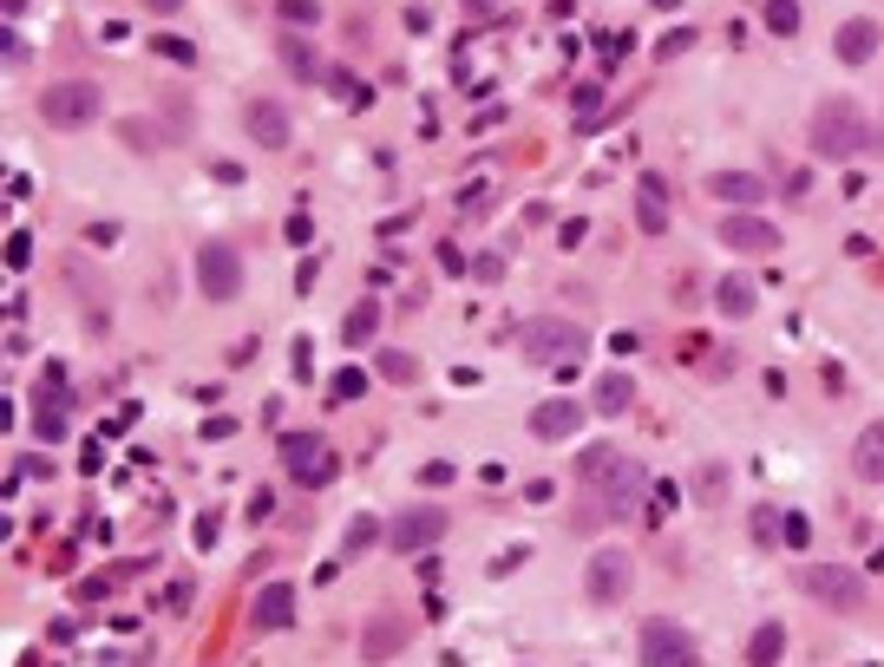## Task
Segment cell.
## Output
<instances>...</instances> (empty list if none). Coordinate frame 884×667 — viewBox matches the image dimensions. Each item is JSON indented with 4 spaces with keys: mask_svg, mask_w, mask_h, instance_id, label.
<instances>
[{
    "mask_svg": "<svg viewBox=\"0 0 884 667\" xmlns=\"http://www.w3.org/2000/svg\"><path fill=\"white\" fill-rule=\"evenodd\" d=\"M577 478L597 491V504L610 517H629L643 504V491H649V465L629 458V452H616V445H584L577 452Z\"/></svg>",
    "mask_w": 884,
    "mask_h": 667,
    "instance_id": "6da1fadb",
    "label": "cell"
},
{
    "mask_svg": "<svg viewBox=\"0 0 884 667\" xmlns=\"http://www.w3.org/2000/svg\"><path fill=\"white\" fill-rule=\"evenodd\" d=\"M806 144H813V157H852L859 144H872L859 98H820V111L806 118Z\"/></svg>",
    "mask_w": 884,
    "mask_h": 667,
    "instance_id": "7a4b0ae2",
    "label": "cell"
},
{
    "mask_svg": "<svg viewBox=\"0 0 884 667\" xmlns=\"http://www.w3.org/2000/svg\"><path fill=\"white\" fill-rule=\"evenodd\" d=\"M98 111H105L98 79H52V85L39 92V118H46L52 131H85V124H98Z\"/></svg>",
    "mask_w": 884,
    "mask_h": 667,
    "instance_id": "3957f363",
    "label": "cell"
},
{
    "mask_svg": "<svg viewBox=\"0 0 884 667\" xmlns=\"http://www.w3.org/2000/svg\"><path fill=\"white\" fill-rule=\"evenodd\" d=\"M800 596H813L833 616H859L865 609V576L852 563H806L800 570Z\"/></svg>",
    "mask_w": 884,
    "mask_h": 667,
    "instance_id": "277c9868",
    "label": "cell"
},
{
    "mask_svg": "<svg viewBox=\"0 0 884 667\" xmlns=\"http://www.w3.org/2000/svg\"><path fill=\"white\" fill-rule=\"evenodd\" d=\"M275 452H282V472H288L302 491H321V485H334V472H341V458H334L328 439H315V432H282Z\"/></svg>",
    "mask_w": 884,
    "mask_h": 667,
    "instance_id": "5b68a950",
    "label": "cell"
},
{
    "mask_svg": "<svg viewBox=\"0 0 884 667\" xmlns=\"http://www.w3.org/2000/svg\"><path fill=\"white\" fill-rule=\"evenodd\" d=\"M446 531H452V517H446L439 504H406V511H393V517H387V550H400V557H426L433 544H446Z\"/></svg>",
    "mask_w": 884,
    "mask_h": 667,
    "instance_id": "8992f818",
    "label": "cell"
},
{
    "mask_svg": "<svg viewBox=\"0 0 884 667\" xmlns=\"http://www.w3.org/2000/svg\"><path fill=\"white\" fill-rule=\"evenodd\" d=\"M636 655H643V667H702V642L675 616H656V622H643Z\"/></svg>",
    "mask_w": 884,
    "mask_h": 667,
    "instance_id": "52a82bcc",
    "label": "cell"
},
{
    "mask_svg": "<svg viewBox=\"0 0 884 667\" xmlns=\"http://www.w3.org/2000/svg\"><path fill=\"white\" fill-rule=\"evenodd\" d=\"M518 347H524L538 367H577V360H584V347H590V334H584L577 321H531Z\"/></svg>",
    "mask_w": 884,
    "mask_h": 667,
    "instance_id": "ba28073f",
    "label": "cell"
},
{
    "mask_svg": "<svg viewBox=\"0 0 884 667\" xmlns=\"http://www.w3.org/2000/svg\"><path fill=\"white\" fill-rule=\"evenodd\" d=\"M197 288L210 295V301H236L243 295V255L229 249V242H197Z\"/></svg>",
    "mask_w": 884,
    "mask_h": 667,
    "instance_id": "9c48e42d",
    "label": "cell"
},
{
    "mask_svg": "<svg viewBox=\"0 0 884 667\" xmlns=\"http://www.w3.org/2000/svg\"><path fill=\"white\" fill-rule=\"evenodd\" d=\"M629 589H636V563H629L623 550H597L590 570H584V596H590L597 609H616Z\"/></svg>",
    "mask_w": 884,
    "mask_h": 667,
    "instance_id": "30bf717a",
    "label": "cell"
},
{
    "mask_svg": "<svg viewBox=\"0 0 884 667\" xmlns=\"http://www.w3.org/2000/svg\"><path fill=\"white\" fill-rule=\"evenodd\" d=\"M243 131H249V144H262V151H288V144H295V118L282 111V98H249V105H243Z\"/></svg>",
    "mask_w": 884,
    "mask_h": 667,
    "instance_id": "8fae6325",
    "label": "cell"
},
{
    "mask_svg": "<svg viewBox=\"0 0 884 667\" xmlns=\"http://www.w3.org/2000/svg\"><path fill=\"white\" fill-rule=\"evenodd\" d=\"M721 242L741 249V255H774V249H780V229H774L761 210H734V216L721 223Z\"/></svg>",
    "mask_w": 884,
    "mask_h": 667,
    "instance_id": "7c38bea8",
    "label": "cell"
},
{
    "mask_svg": "<svg viewBox=\"0 0 884 667\" xmlns=\"http://www.w3.org/2000/svg\"><path fill=\"white\" fill-rule=\"evenodd\" d=\"M406 642H413V622H406V616H374L367 635H361V662H374V667L393 662Z\"/></svg>",
    "mask_w": 884,
    "mask_h": 667,
    "instance_id": "4fadbf2b",
    "label": "cell"
},
{
    "mask_svg": "<svg viewBox=\"0 0 884 667\" xmlns=\"http://www.w3.org/2000/svg\"><path fill=\"white\" fill-rule=\"evenodd\" d=\"M708 190H715L721 203H734V210H761V203L774 196V183H767V177H754V170H715V177H708Z\"/></svg>",
    "mask_w": 884,
    "mask_h": 667,
    "instance_id": "5bb4252c",
    "label": "cell"
},
{
    "mask_svg": "<svg viewBox=\"0 0 884 667\" xmlns=\"http://www.w3.org/2000/svg\"><path fill=\"white\" fill-rule=\"evenodd\" d=\"M584 432V406L577 400H538L531 406V439H577Z\"/></svg>",
    "mask_w": 884,
    "mask_h": 667,
    "instance_id": "9a60e30c",
    "label": "cell"
},
{
    "mask_svg": "<svg viewBox=\"0 0 884 667\" xmlns=\"http://www.w3.org/2000/svg\"><path fill=\"white\" fill-rule=\"evenodd\" d=\"M288 622H295V589H288V583L256 589V603H249V629H256V635H275V629H288Z\"/></svg>",
    "mask_w": 884,
    "mask_h": 667,
    "instance_id": "2e32d148",
    "label": "cell"
},
{
    "mask_svg": "<svg viewBox=\"0 0 884 667\" xmlns=\"http://www.w3.org/2000/svg\"><path fill=\"white\" fill-rule=\"evenodd\" d=\"M590 406H597L603 419H623V413L636 406V380H629L623 367H610V373H597V393H590Z\"/></svg>",
    "mask_w": 884,
    "mask_h": 667,
    "instance_id": "e0dca14e",
    "label": "cell"
},
{
    "mask_svg": "<svg viewBox=\"0 0 884 667\" xmlns=\"http://www.w3.org/2000/svg\"><path fill=\"white\" fill-rule=\"evenodd\" d=\"M833 52H839L846 65H865V59L879 52V20H846L839 39H833Z\"/></svg>",
    "mask_w": 884,
    "mask_h": 667,
    "instance_id": "ac0fdd59",
    "label": "cell"
},
{
    "mask_svg": "<svg viewBox=\"0 0 884 667\" xmlns=\"http://www.w3.org/2000/svg\"><path fill=\"white\" fill-rule=\"evenodd\" d=\"M852 472H859L865 485H884V419H872V426L859 432V445H852Z\"/></svg>",
    "mask_w": 884,
    "mask_h": 667,
    "instance_id": "d6986e66",
    "label": "cell"
},
{
    "mask_svg": "<svg viewBox=\"0 0 884 667\" xmlns=\"http://www.w3.org/2000/svg\"><path fill=\"white\" fill-rule=\"evenodd\" d=\"M275 52H282V65H288L295 79H308V85H315V79H328V65H321V52H315V46H308L302 33H282V39H275Z\"/></svg>",
    "mask_w": 884,
    "mask_h": 667,
    "instance_id": "ffe728a7",
    "label": "cell"
},
{
    "mask_svg": "<svg viewBox=\"0 0 884 667\" xmlns=\"http://www.w3.org/2000/svg\"><path fill=\"white\" fill-rule=\"evenodd\" d=\"M636 223H643L649 236L669 229V183H662V177H643V190H636Z\"/></svg>",
    "mask_w": 884,
    "mask_h": 667,
    "instance_id": "44dd1931",
    "label": "cell"
},
{
    "mask_svg": "<svg viewBox=\"0 0 884 667\" xmlns=\"http://www.w3.org/2000/svg\"><path fill=\"white\" fill-rule=\"evenodd\" d=\"M780 655H787V629L780 622H761L754 642H747V667H780Z\"/></svg>",
    "mask_w": 884,
    "mask_h": 667,
    "instance_id": "7402d4cb",
    "label": "cell"
},
{
    "mask_svg": "<svg viewBox=\"0 0 884 667\" xmlns=\"http://www.w3.org/2000/svg\"><path fill=\"white\" fill-rule=\"evenodd\" d=\"M715 308H721L728 321H747V314H754V282H741V275H728V282L715 288Z\"/></svg>",
    "mask_w": 884,
    "mask_h": 667,
    "instance_id": "603a6c76",
    "label": "cell"
},
{
    "mask_svg": "<svg viewBox=\"0 0 884 667\" xmlns=\"http://www.w3.org/2000/svg\"><path fill=\"white\" fill-rule=\"evenodd\" d=\"M374 334H380V308H374V301H354L347 321H341V341H347V347H367Z\"/></svg>",
    "mask_w": 884,
    "mask_h": 667,
    "instance_id": "cb8c5ba5",
    "label": "cell"
},
{
    "mask_svg": "<svg viewBox=\"0 0 884 667\" xmlns=\"http://www.w3.org/2000/svg\"><path fill=\"white\" fill-rule=\"evenodd\" d=\"M275 20L288 33H308V26H321V0H275Z\"/></svg>",
    "mask_w": 884,
    "mask_h": 667,
    "instance_id": "d4e9b609",
    "label": "cell"
},
{
    "mask_svg": "<svg viewBox=\"0 0 884 667\" xmlns=\"http://www.w3.org/2000/svg\"><path fill=\"white\" fill-rule=\"evenodd\" d=\"M380 531H387V524H380V517H354V524H347V537H341V557H367V550H374V537H380Z\"/></svg>",
    "mask_w": 884,
    "mask_h": 667,
    "instance_id": "484cf974",
    "label": "cell"
},
{
    "mask_svg": "<svg viewBox=\"0 0 884 667\" xmlns=\"http://www.w3.org/2000/svg\"><path fill=\"white\" fill-rule=\"evenodd\" d=\"M761 20H767V33L793 39V33H800V0H767V7H761Z\"/></svg>",
    "mask_w": 884,
    "mask_h": 667,
    "instance_id": "4316f807",
    "label": "cell"
},
{
    "mask_svg": "<svg viewBox=\"0 0 884 667\" xmlns=\"http://www.w3.org/2000/svg\"><path fill=\"white\" fill-rule=\"evenodd\" d=\"M695 39H702V33H695V26H675V33H662V46H656V59H662V65H669V59H682V52H688V46H695Z\"/></svg>",
    "mask_w": 884,
    "mask_h": 667,
    "instance_id": "83f0119b",
    "label": "cell"
},
{
    "mask_svg": "<svg viewBox=\"0 0 884 667\" xmlns=\"http://www.w3.org/2000/svg\"><path fill=\"white\" fill-rule=\"evenodd\" d=\"M380 373H387V380H420V360L400 354V347H387V354H380Z\"/></svg>",
    "mask_w": 884,
    "mask_h": 667,
    "instance_id": "f1b7e54d",
    "label": "cell"
},
{
    "mask_svg": "<svg viewBox=\"0 0 884 667\" xmlns=\"http://www.w3.org/2000/svg\"><path fill=\"white\" fill-rule=\"evenodd\" d=\"M721 485H728V472H721V465L695 472V498H702V504H721Z\"/></svg>",
    "mask_w": 884,
    "mask_h": 667,
    "instance_id": "f546056e",
    "label": "cell"
},
{
    "mask_svg": "<svg viewBox=\"0 0 884 667\" xmlns=\"http://www.w3.org/2000/svg\"><path fill=\"white\" fill-rule=\"evenodd\" d=\"M26 262H33V236L13 229V236H7V269H26Z\"/></svg>",
    "mask_w": 884,
    "mask_h": 667,
    "instance_id": "4dcf8cb0",
    "label": "cell"
},
{
    "mask_svg": "<svg viewBox=\"0 0 884 667\" xmlns=\"http://www.w3.org/2000/svg\"><path fill=\"white\" fill-rule=\"evenodd\" d=\"M361 393H367V373H354V367L334 373V400H361Z\"/></svg>",
    "mask_w": 884,
    "mask_h": 667,
    "instance_id": "1f68e13d",
    "label": "cell"
},
{
    "mask_svg": "<svg viewBox=\"0 0 884 667\" xmlns=\"http://www.w3.org/2000/svg\"><path fill=\"white\" fill-rule=\"evenodd\" d=\"M780 537H787V550H806V544H813V524H806V517H787Z\"/></svg>",
    "mask_w": 884,
    "mask_h": 667,
    "instance_id": "d6a6232c",
    "label": "cell"
},
{
    "mask_svg": "<svg viewBox=\"0 0 884 667\" xmlns=\"http://www.w3.org/2000/svg\"><path fill=\"white\" fill-rule=\"evenodd\" d=\"M780 524H787L780 511H754V537H761V544H774V537H780Z\"/></svg>",
    "mask_w": 884,
    "mask_h": 667,
    "instance_id": "836d02e7",
    "label": "cell"
},
{
    "mask_svg": "<svg viewBox=\"0 0 884 667\" xmlns=\"http://www.w3.org/2000/svg\"><path fill=\"white\" fill-rule=\"evenodd\" d=\"M288 242L308 249V242H315V223H308V216H288Z\"/></svg>",
    "mask_w": 884,
    "mask_h": 667,
    "instance_id": "e575fe53",
    "label": "cell"
},
{
    "mask_svg": "<svg viewBox=\"0 0 884 667\" xmlns=\"http://www.w3.org/2000/svg\"><path fill=\"white\" fill-rule=\"evenodd\" d=\"M157 52H164V59H177V65H190V46H184V39H170V33L157 39Z\"/></svg>",
    "mask_w": 884,
    "mask_h": 667,
    "instance_id": "d590c367",
    "label": "cell"
},
{
    "mask_svg": "<svg viewBox=\"0 0 884 667\" xmlns=\"http://www.w3.org/2000/svg\"><path fill=\"white\" fill-rule=\"evenodd\" d=\"M597 105H603V92H597V85H577V118H590Z\"/></svg>",
    "mask_w": 884,
    "mask_h": 667,
    "instance_id": "8d00e7d4",
    "label": "cell"
},
{
    "mask_svg": "<svg viewBox=\"0 0 884 667\" xmlns=\"http://www.w3.org/2000/svg\"><path fill=\"white\" fill-rule=\"evenodd\" d=\"M472 275H479V282H498V275H505V262H498V255H479V262H472Z\"/></svg>",
    "mask_w": 884,
    "mask_h": 667,
    "instance_id": "74e56055",
    "label": "cell"
},
{
    "mask_svg": "<svg viewBox=\"0 0 884 667\" xmlns=\"http://www.w3.org/2000/svg\"><path fill=\"white\" fill-rule=\"evenodd\" d=\"M144 7H151V13H177L184 0H144Z\"/></svg>",
    "mask_w": 884,
    "mask_h": 667,
    "instance_id": "f35d334b",
    "label": "cell"
},
{
    "mask_svg": "<svg viewBox=\"0 0 884 667\" xmlns=\"http://www.w3.org/2000/svg\"><path fill=\"white\" fill-rule=\"evenodd\" d=\"M649 7H656V13H675V7H682V0H649Z\"/></svg>",
    "mask_w": 884,
    "mask_h": 667,
    "instance_id": "ab89813d",
    "label": "cell"
}]
</instances>
